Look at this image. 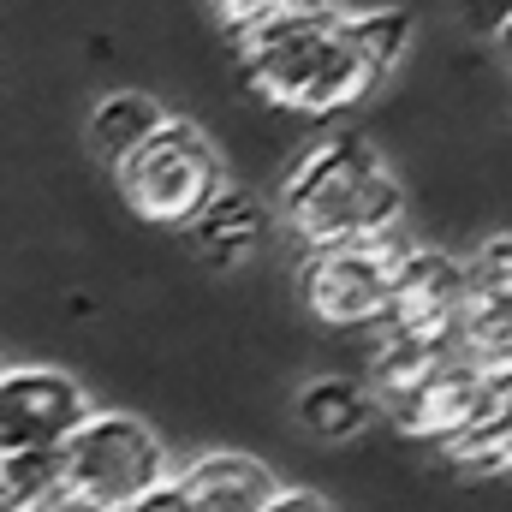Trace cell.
Returning <instances> with one entry per match:
<instances>
[{
    "label": "cell",
    "mask_w": 512,
    "mask_h": 512,
    "mask_svg": "<svg viewBox=\"0 0 512 512\" xmlns=\"http://www.w3.org/2000/svg\"><path fill=\"white\" fill-rule=\"evenodd\" d=\"M465 298H471V268L459 256L435 251V245H399L382 328L405 340H453Z\"/></svg>",
    "instance_id": "obj_7"
},
{
    "label": "cell",
    "mask_w": 512,
    "mask_h": 512,
    "mask_svg": "<svg viewBox=\"0 0 512 512\" xmlns=\"http://www.w3.org/2000/svg\"><path fill=\"white\" fill-rule=\"evenodd\" d=\"M298 423L316 441H358L376 423V399L352 376H322V382H310L298 393Z\"/></svg>",
    "instance_id": "obj_12"
},
{
    "label": "cell",
    "mask_w": 512,
    "mask_h": 512,
    "mask_svg": "<svg viewBox=\"0 0 512 512\" xmlns=\"http://www.w3.org/2000/svg\"><path fill=\"white\" fill-rule=\"evenodd\" d=\"M0 512H24V507H12V501H6V495H0Z\"/></svg>",
    "instance_id": "obj_19"
},
{
    "label": "cell",
    "mask_w": 512,
    "mask_h": 512,
    "mask_svg": "<svg viewBox=\"0 0 512 512\" xmlns=\"http://www.w3.org/2000/svg\"><path fill=\"white\" fill-rule=\"evenodd\" d=\"M161 120H167V108H161L149 90H108V96H96V108H90V120H84V143H90V155L114 173Z\"/></svg>",
    "instance_id": "obj_11"
},
{
    "label": "cell",
    "mask_w": 512,
    "mask_h": 512,
    "mask_svg": "<svg viewBox=\"0 0 512 512\" xmlns=\"http://www.w3.org/2000/svg\"><path fill=\"white\" fill-rule=\"evenodd\" d=\"M370 399L405 435L447 441L465 423L489 417L495 405H512V376L501 364L471 358L459 340H405V334H387L382 358H376Z\"/></svg>",
    "instance_id": "obj_3"
},
{
    "label": "cell",
    "mask_w": 512,
    "mask_h": 512,
    "mask_svg": "<svg viewBox=\"0 0 512 512\" xmlns=\"http://www.w3.org/2000/svg\"><path fill=\"white\" fill-rule=\"evenodd\" d=\"M84 417H90V393L78 387V376L48 364L0 370V453L60 447Z\"/></svg>",
    "instance_id": "obj_8"
},
{
    "label": "cell",
    "mask_w": 512,
    "mask_h": 512,
    "mask_svg": "<svg viewBox=\"0 0 512 512\" xmlns=\"http://www.w3.org/2000/svg\"><path fill=\"white\" fill-rule=\"evenodd\" d=\"M221 185H227V167H221L215 137L197 120H179V114H167L114 167V191L149 227H185Z\"/></svg>",
    "instance_id": "obj_5"
},
{
    "label": "cell",
    "mask_w": 512,
    "mask_h": 512,
    "mask_svg": "<svg viewBox=\"0 0 512 512\" xmlns=\"http://www.w3.org/2000/svg\"><path fill=\"white\" fill-rule=\"evenodd\" d=\"M126 512H197V507L185 501V489H179L173 477H161V483H155V489H149L143 501H131Z\"/></svg>",
    "instance_id": "obj_17"
},
{
    "label": "cell",
    "mask_w": 512,
    "mask_h": 512,
    "mask_svg": "<svg viewBox=\"0 0 512 512\" xmlns=\"http://www.w3.org/2000/svg\"><path fill=\"white\" fill-rule=\"evenodd\" d=\"M167 477V447L137 411H90L60 441V507L126 512Z\"/></svg>",
    "instance_id": "obj_4"
},
{
    "label": "cell",
    "mask_w": 512,
    "mask_h": 512,
    "mask_svg": "<svg viewBox=\"0 0 512 512\" xmlns=\"http://www.w3.org/2000/svg\"><path fill=\"white\" fill-rule=\"evenodd\" d=\"M441 453H447L453 465L477 471V477H501V471H507V453H512V405H495L489 417H477V423H465L459 435H447Z\"/></svg>",
    "instance_id": "obj_14"
},
{
    "label": "cell",
    "mask_w": 512,
    "mask_h": 512,
    "mask_svg": "<svg viewBox=\"0 0 512 512\" xmlns=\"http://www.w3.org/2000/svg\"><path fill=\"white\" fill-rule=\"evenodd\" d=\"M393 239L387 245H340V251H304L298 292L304 310L328 328H382L393 298Z\"/></svg>",
    "instance_id": "obj_6"
},
{
    "label": "cell",
    "mask_w": 512,
    "mask_h": 512,
    "mask_svg": "<svg viewBox=\"0 0 512 512\" xmlns=\"http://www.w3.org/2000/svg\"><path fill=\"white\" fill-rule=\"evenodd\" d=\"M268 227H274V215H268L262 197L239 191V185H221L179 233H185V245L203 256L209 268H245L268 245Z\"/></svg>",
    "instance_id": "obj_9"
},
{
    "label": "cell",
    "mask_w": 512,
    "mask_h": 512,
    "mask_svg": "<svg viewBox=\"0 0 512 512\" xmlns=\"http://www.w3.org/2000/svg\"><path fill=\"white\" fill-rule=\"evenodd\" d=\"M167 477L185 489V501L197 512H262L280 495V477H274L262 459L233 453V447L197 453L191 465H179V471H167Z\"/></svg>",
    "instance_id": "obj_10"
},
{
    "label": "cell",
    "mask_w": 512,
    "mask_h": 512,
    "mask_svg": "<svg viewBox=\"0 0 512 512\" xmlns=\"http://www.w3.org/2000/svg\"><path fill=\"white\" fill-rule=\"evenodd\" d=\"M262 512H334V501H322L316 489H286V483H280V495Z\"/></svg>",
    "instance_id": "obj_18"
},
{
    "label": "cell",
    "mask_w": 512,
    "mask_h": 512,
    "mask_svg": "<svg viewBox=\"0 0 512 512\" xmlns=\"http://www.w3.org/2000/svg\"><path fill=\"white\" fill-rule=\"evenodd\" d=\"M215 6V18L227 24V30H245V24H256L262 12H274V6H286V0H209Z\"/></svg>",
    "instance_id": "obj_16"
},
{
    "label": "cell",
    "mask_w": 512,
    "mask_h": 512,
    "mask_svg": "<svg viewBox=\"0 0 512 512\" xmlns=\"http://www.w3.org/2000/svg\"><path fill=\"white\" fill-rule=\"evenodd\" d=\"M459 18L477 42H501L507 36V18H512V0H459Z\"/></svg>",
    "instance_id": "obj_15"
},
{
    "label": "cell",
    "mask_w": 512,
    "mask_h": 512,
    "mask_svg": "<svg viewBox=\"0 0 512 512\" xmlns=\"http://www.w3.org/2000/svg\"><path fill=\"white\" fill-rule=\"evenodd\" d=\"M280 221L304 251H340V245H387L405 221V191L387 167V155L358 137L334 131L310 143L286 179H280Z\"/></svg>",
    "instance_id": "obj_2"
},
{
    "label": "cell",
    "mask_w": 512,
    "mask_h": 512,
    "mask_svg": "<svg viewBox=\"0 0 512 512\" xmlns=\"http://www.w3.org/2000/svg\"><path fill=\"white\" fill-rule=\"evenodd\" d=\"M411 36H417V18L399 0H382V6L286 0L256 24L233 30L245 90L298 120H334L370 102L393 78V66L411 54Z\"/></svg>",
    "instance_id": "obj_1"
},
{
    "label": "cell",
    "mask_w": 512,
    "mask_h": 512,
    "mask_svg": "<svg viewBox=\"0 0 512 512\" xmlns=\"http://www.w3.org/2000/svg\"><path fill=\"white\" fill-rule=\"evenodd\" d=\"M0 495L24 512H54L60 507V447L0 453Z\"/></svg>",
    "instance_id": "obj_13"
}]
</instances>
